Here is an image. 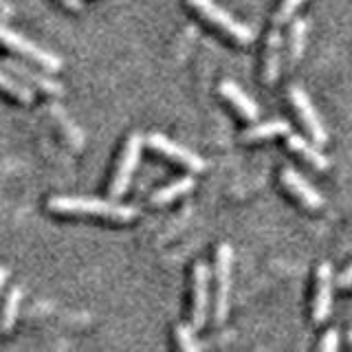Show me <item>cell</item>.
I'll return each instance as SVG.
<instances>
[{"label":"cell","mask_w":352,"mask_h":352,"mask_svg":"<svg viewBox=\"0 0 352 352\" xmlns=\"http://www.w3.org/2000/svg\"><path fill=\"white\" fill-rule=\"evenodd\" d=\"M339 348V333L335 328H330L328 333L324 335L322 339V344H319V350H324V352H335Z\"/></svg>","instance_id":"7402d4cb"},{"label":"cell","mask_w":352,"mask_h":352,"mask_svg":"<svg viewBox=\"0 0 352 352\" xmlns=\"http://www.w3.org/2000/svg\"><path fill=\"white\" fill-rule=\"evenodd\" d=\"M0 91L16 97L18 102H25V104L33 102V91L29 88V84H25L22 80H18L14 73L3 71V69H0Z\"/></svg>","instance_id":"ac0fdd59"},{"label":"cell","mask_w":352,"mask_h":352,"mask_svg":"<svg viewBox=\"0 0 352 352\" xmlns=\"http://www.w3.org/2000/svg\"><path fill=\"white\" fill-rule=\"evenodd\" d=\"M282 183L289 190L297 201H302L308 209H319L324 205V198L319 194L315 187L308 183L304 176L297 174L293 168H284L282 170Z\"/></svg>","instance_id":"30bf717a"},{"label":"cell","mask_w":352,"mask_h":352,"mask_svg":"<svg viewBox=\"0 0 352 352\" xmlns=\"http://www.w3.org/2000/svg\"><path fill=\"white\" fill-rule=\"evenodd\" d=\"M350 346H352V330H350Z\"/></svg>","instance_id":"484cf974"},{"label":"cell","mask_w":352,"mask_h":352,"mask_svg":"<svg viewBox=\"0 0 352 352\" xmlns=\"http://www.w3.org/2000/svg\"><path fill=\"white\" fill-rule=\"evenodd\" d=\"M304 0H282V5L278 9V14H275L273 22L275 25H284V22H289L293 16H295V11L302 7Z\"/></svg>","instance_id":"44dd1931"},{"label":"cell","mask_w":352,"mask_h":352,"mask_svg":"<svg viewBox=\"0 0 352 352\" xmlns=\"http://www.w3.org/2000/svg\"><path fill=\"white\" fill-rule=\"evenodd\" d=\"M174 335H176V341H179V348L185 350V352H196L201 350V344L194 339V328L192 326H185V324H179L174 328Z\"/></svg>","instance_id":"ffe728a7"},{"label":"cell","mask_w":352,"mask_h":352,"mask_svg":"<svg viewBox=\"0 0 352 352\" xmlns=\"http://www.w3.org/2000/svg\"><path fill=\"white\" fill-rule=\"evenodd\" d=\"M337 286L339 289H352V264L337 278Z\"/></svg>","instance_id":"603a6c76"},{"label":"cell","mask_w":352,"mask_h":352,"mask_svg":"<svg viewBox=\"0 0 352 352\" xmlns=\"http://www.w3.org/2000/svg\"><path fill=\"white\" fill-rule=\"evenodd\" d=\"M306 36H308V22L304 18L293 20L291 33H289V62L297 64L302 60L306 49Z\"/></svg>","instance_id":"e0dca14e"},{"label":"cell","mask_w":352,"mask_h":352,"mask_svg":"<svg viewBox=\"0 0 352 352\" xmlns=\"http://www.w3.org/2000/svg\"><path fill=\"white\" fill-rule=\"evenodd\" d=\"M49 209L64 216H99L128 223L137 218V209L130 205H119L115 201H102V198H82V196H55L49 201Z\"/></svg>","instance_id":"6da1fadb"},{"label":"cell","mask_w":352,"mask_h":352,"mask_svg":"<svg viewBox=\"0 0 352 352\" xmlns=\"http://www.w3.org/2000/svg\"><path fill=\"white\" fill-rule=\"evenodd\" d=\"M190 5L203 18H207L209 22H212V25H216L218 29H223L227 36H231L236 42H240V44L253 42V31L247 25L238 22L236 18H231V14H227L223 7H218L214 0H190Z\"/></svg>","instance_id":"277c9868"},{"label":"cell","mask_w":352,"mask_h":352,"mask_svg":"<svg viewBox=\"0 0 352 352\" xmlns=\"http://www.w3.org/2000/svg\"><path fill=\"white\" fill-rule=\"evenodd\" d=\"M20 300H22V289L20 286H14V289L7 293L3 313H0V330H5V333H9L16 324V317L20 311Z\"/></svg>","instance_id":"d6986e66"},{"label":"cell","mask_w":352,"mask_h":352,"mask_svg":"<svg viewBox=\"0 0 352 352\" xmlns=\"http://www.w3.org/2000/svg\"><path fill=\"white\" fill-rule=\"evenodd\" d=\"M330 308H333V269L324 262L317 269V291H315V304H313V322L324 324Z\"/></svg>","instance_id":"9c48e42d"},{"label":"cell","mask_w":352,"mask_h":352,"mask_svg":"<svg viewBox=\"0 0 352 352\" xmlns=\"http://www.w3.org/2000/svg\"><path fill=\"white\" fill-rule=\"evenodd\" d=\"M7 278H9V271H7V267H0V293H3V289H5V282H7Z\"/></svg>","instance_id":"cb8c5ba5"},{"label":"cell","mask_w":352,"mask_h":352,"mask_svg":"<svg viewBox=\"0 0 352 352\" xmlns=\"http://www.w3.org/2000/svg\"><path fill=\"white\" fill-rule=\"evenodd\" d=\"M218 91H220V95H223L227 102L234 106L247 121H258V115H260L258 104L253 102V99L245 91H242V88L236 82H231V80L220 82Z\"/></svg>","instance_id":"7c38bea8"},{"label":"cell","mask_w":352,"mask_h":352,"mask_svg":"<svg viewBox=\"0 0 352 352\" xmlns=\"http://www.w3.org/2000/svg\"><path fill=\"white\" fill-rule=\"evenodd\" d=\"M280 58H282V36L278 29H273L267 38V49H264V80L267 82L278 80Z\"/></svg>","instance_id":"4fadbf2b"},{"label":"cell","mask_w":352,"mask_h":352,"mask_svg":"<svg viewBox=\"0 0 352 352\" xmlns=\"http://www.w3.org/2000/svg\"><path fill=\"white\" fill-rule=\"evenodd\" d=\"M0 42H3L5 47H9L11 51L25 55V58H29L33 62H38L47 71H60L62 69V60L58 58V55L51 53L49 49L40 47L38 42L29 40L27 36H22V33H18L14 29L0 25Z\"/></svg>","instance_id":"3957f363"},{"label":"cell","mask_w":352,"mask_h":352,"mask_svg":"<svg viewBox=\"0 0 352 352\" xmlns=\"http://www.w3.org/2000/svg\"><path fill=\"white\" fill-rule=\"evenodd\" d=\"M3 69H7L9 73H14L18 80H22L25 84L40 88V91H44V93H49V95H62V84L53 82L51 77L42 75L38 71H33L31 66H25V64L16 62V60H3Z\"/></svg>","instance_id":"8fae6325"},{"label":"cell","mask_w":352,"mask_h":352,"mask_svg":"<svg viewBox=\"0 0 352 352\" xmlns=\"http://www.w3.org/2000/svg\"><path fill=\"white\" fill-rule=\"evenodd\" d=\"M286 146H289L293 152L300 154V157H302L304 161H308L311 165H315L317 170H326V168H328V159H326L324 154L319 152L315 146H311V143H308L304 137L289 132V135H286Z\"/></svg>","instance_id":"9a60e30c"},{"label":"cell","mask_w":352,"mask_h":352,"mask_svg":"<svg viewBox=\"0 0 352 352\" xmlns=\"http://www.w3.org/2000/svg\"><path fill=\"white\" fill-rule=\"evenodd\" d=\"M146 143L152 148V150H157L159 154H163V157H168L172 159L174 163H181L183 168L187 170H192V172H201L205 168V161L198 157L196 152H192L190 148H185L181 146V143H176L172 139H168L165 135H159V132H154V135H150L146 139Z\"/></svg>","instance_id":"52a82bcc"},{"label":"cell","mask_w":352,"mask_h":352,"mask_svg":"<svg viewBox=\"0 0 352 352\" xmlns=\"http://www.w3.org/2000/svg\"><path fill=\"white\" fill-rule=\"evenodd\" d=\"M291 126L286 124L284 119H273V121H264V124H256L249 130L242 132V141L245 143H258V141H267L280 135H289Z\"/></svg>","instance_id":"5bb4252c"},{"label":"cell","mask_w":352,"mask_h":352,"mask_svg":"<svg viewBox=\"0 0 352 352\" xmlns=\"http://www.w3.org/2000/svg\"><path fill=\"white\" fill-rule=\"evenodd\" d=\"M209 311V267L196 262L194 267V300H192V328H203Z\"/></svg>","instance_id":"ba28073f"},{"label":"cell","mask_w":352,"mask_h":352,"mask_svg":"<svg viewBox=\"0 0 352 352\" xmlns=\"http://www.w3.org/2000/svg\"><path fill=\"white\" fill-rule=\"evenodd\" d=\"M141 150H143V137L139 135V132H135V135H130L126 141V148H124V152H121V159H119V165L115 170L113 183H110V196L113 198H121L128 192L132 174H135L139 159H141Z\"/></svg>","instance_id":"5b68a950"},{"label":"cell","mask_w":352,"mask_h":352,"mask_svg":"<svg viewBox=\"0 0 352 352\" xmlns=\"http://www.w3.org/2000/svg\"><path fill=\"white\" fill-rule=\"evenodd\" d=\"M62 3L69 7V9H75V11L82 9V0H62Z\"/></svg>","instance_id":"d4e9b609"},{"label":"cell","mask_w":352,"mask_h":352,"mask_svg":"<svg viewBox=\"0 0 352 352\" xmlns=\"http://www.w3.org/2000/svg\"><path fill=\"white\" fill-rule=\"evenodd\" d=\"M194 179L192 176H183V179L174 181L170 185L161 187V190H157L152 194V205H168L172 201H176V198H181L183 194H190L194 190Z\"/></svg>","instance_id":"2e32d148"},{"label":"cell","mask_w":352,"mask_h":352,"mask_svg":"<svg viewBox=\"0 0 352 352\" xmlns=\"http://www.w3.org/2000/svg\"><path fill=\"white\" fill-rule=\"evenodd\" d=\"M289 99H291V104L295 106L297 115H300L302 124L306 126L311 139L317 143V146H324V143L328 141V132H326V128L322 124V117H319V113H317L313 102H311V97L304 93L302 86H291Z\"/></svg>","instance_id":"8992f818"},{"label":"cell","mask_w":352,"mask_h":352,"mask_svg":"<svg viewBox=\"0 0 352 352\" xmlns=\"http://www.w3.org/2000/svg\"><path fill=\"white\" fill-rule=\"evenodd\" d=\"M231 269H234V251L223 242L216 251V300H214V322L220 326L229 315L231 295Z\"/></svg>","instance_id":"7a4b0ae2"}]
</instances>
